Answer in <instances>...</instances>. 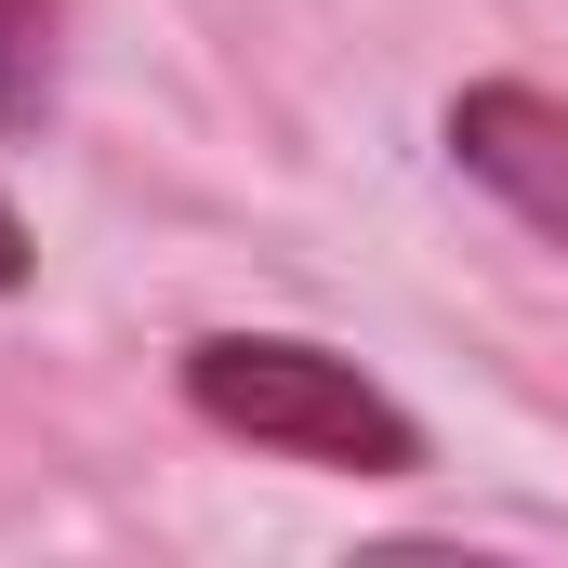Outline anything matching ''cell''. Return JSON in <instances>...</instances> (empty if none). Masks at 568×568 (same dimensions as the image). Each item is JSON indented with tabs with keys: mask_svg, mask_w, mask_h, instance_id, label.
I'll use <instances>...</instances> for the list:
<instances>
[{
	"mask_svg": "<svg viewBox=\"0 0 568 568\" xmlns=\"http://www.w3.org/2000/svg\"><path fill=\"white\" fill-rule=\"evenodd\" d=\"M172 384H185V410L212 436H239V449H265V463H304V476H424L436 436L410 397H384L344 344H317V331H199L185 357H172Z\"/></svg>",
	"mask_w": 568,
	"mask_h": 568,
	"instance_id": "obj_1",
	"label": "cell"
},
{
	"mask_svg": "<svg viewBox=\"0 0 568 568\" xmlns=\"http://www.w3.org/2000/svg\"><path fill=\"white\" fill-rule=\"evenodd\" d=\"M436 145H449L463 185H489L568 265V93H542V80H463L449 120H436Z\"/></svg>",
	"mask_w": 568,
	"mask_h": 568,
	"instance_id": "obj_2",
	"label": "cell"
},
{
	"mask_svg": "<svg viewBox=\"0 0 568 568\" xmlns=\"http://www.w3.org/2000/svg\"><path fill=\"white\" fill-rule=\"evenodd\" d=\"M67 106V0H0V145H40Z\"/></svg>",
	"mask_w": 568,
	"mask_h": 568,
	"instance_id": "obj_3",
	"label": "cell"
},
{
	"mask_svg": "<svg viewBox=\"0 0 568 568\" xmlns=\"http://www.w3.org/2000/svg\"><path fill=\"white\" fill-rule=\"evenodd\" d=\"M40 278V239H27V212H13V185H0V304Z\"/></svg>",
	"mask_w": 568,
	"mask_h": 568,
	"instance_id": "obj_4",
	"label": "cell"
}]
</instances>
